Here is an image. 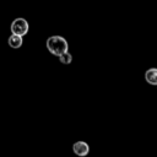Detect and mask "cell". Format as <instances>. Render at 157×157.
I'll use <instances>...</instances> for the list:
<instances>
[{"label": "cell", "mask_w": 157, "mask_h": 157, "mask_svg": "<svg viewBox=\"0 0 157 157\" xmlns=\"http://www.w3.org/2000/svg\"><path fill=\"white\" fill-rule=\"evenodd\" d=\"M145 80L146 82H148L150 85H157V69L156 67H151L145 72Z\"/></svg>", "instance_id": "obj_5"}, {"label": "cell", "mask_w": 157, "mask_h": 157, "mask_svg": "<svg viewBox=\"0 0 157 157\" xmlns=\"http://www.w3.org/2000/svg\"><path fill=\"white\" fill-rule=\"evenodd\" d=\"M58 58H59V61L61 64H65V65H67V64H70L72 61V55L69 53V50L65 52V53H63V54H60Z\"/></svg>", "instance_id": "obj_6"}, {"label": "cell", "mask_w": 157, "mask_h": 157, "mask_svg": "<svg viewBox=\"0 0 157 157\" xmlns=\"http://www.w3.org/2000/svg\"><path fill=\"white\" fill-rule=\"evenodd\" d=\"M45 47L49 53L55 56H59L60 54L69 50L67 40L61 36H50L45 42Z\"/></svg>", "instance_id": "obj_1"}, {"label": "cell", "mask_w": 157, "mask_h": 157, "mask_svg": "<svg viewBox=\"0 0 157 157\" xmlns=\"http://www.w3.org/2000/svg\"><path fill=\"white\" fill-rule=\"evenodd\" d=\"M72 150H74V153L78 157H85L90 153V146L85 141H76L72 145Z\"/></svg>", "instance_id": "obj_3"}, {"label": "cell", "mask_w": 157, "mask_h": 157, "mask_svg": "<svg viewBox=\"0 0 157 157\" xmlns=\"http://www.w3.org/2000/svg\"><path fill=\"white\" fill-rule=\"evenodd\" d=\"M10 31L12 34H17V36H26L29 31V25H28V21L23 17H17L15 18L12 22H11V26H10Z\"/></svg>", "instance_id": "obj_2"}, {"label": "cell", "mask_w": 157, "mask_h": 157, "mask_svg": "<svg viewBox=\"0 0 157 157\" xmlns=\"http://www.w3.org/2000/svg\"><path fill=\"white\" fill-rule=\"evenodd\" d=\"M7 44H9L11 48H13V49H18V48H21L22 44H23V37L11 33V36L7 38Z\"/></svg>", "instance_id": "obj_4"}]
</instances>
